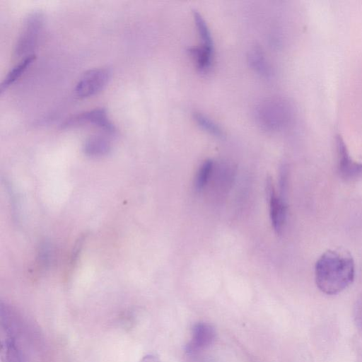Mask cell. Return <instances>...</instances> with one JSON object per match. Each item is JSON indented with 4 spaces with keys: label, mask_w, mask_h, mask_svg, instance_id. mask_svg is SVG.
<instances>
[{
    "label": "cell",
    "mask_w": 362,
    "mask_h": 362,
    "mask_svg": "<svg viewBox=\"0 0 362 362\" xmlns=\"http://www.w3.org/2000/svg\"><path fill=\"white\" fill-rule=\"evenodd\" d=\"M35 59V54H30L21 59L16 65H15L7 74L5 78L1 84V93H2L14 83L30 66Z\"/></svg>",
    "instance_id": "8fae6325"
},
{
    "label": "cell",
    "mask_w": 362,
    "mask_h": 362,
    "mask_svg": "<svg viewBox=\"0 0 362 362\" xmlns=\"http://www.w3.org/2000/svg\"><path fill=\"white\" fill-rule=\"evenodd\" d=\"M188 52L192 56L200 72L206 73L210 70L213 62L214 49L200 45L189 48Z\"/></svg>",
    "instance_id": "30bf717a"
},
{
    "label": "cell",
    "mask_w": 362,
    "mask_h": 362,
    "mask_svg": "<svg viewBox=\"0 0 362 362\" xmlns=\"http://www.w3.org/2000/svg\"><path fill=\"white\" fill-rule=\"evenodd\" d=\"M44 22L43 14L40 11H34L26 18L22 33L17 41L15 53L18 57H25L33 54Z\"/></svg>",
    "instance_id": "7a4b0ae2"
},
{
    "label": "cell",
    "mask_w": 362,
    "mask_h": 362,
    "mask_svg": "<svg viewBox=\"0 0 362 362\" xmlns=\"http://www.w3.org/2000/svg\"><path fill=\"white\" fill-rule=\"evenodd\" d=\"M216 337L214 326L207 322L196 323L192 332V337L186 346L189 354H194L211 346Z\"/></svg>",
    "instance_id": "8992f818"
},
{
    "label": "cell",
    "mask_w": 362,
    "mask_h": 362,
    "mask_svg": "<svg viewBox=\"0 0 362 362\" xmlns=\"http://www.w3.org/2000/svg\"><path fill=\"white\" fill-rule=\"evenodd\" d=\"M193 18L197 27L202 45L214 49V41L209 28L202 16L197 11H193Z\"/></svg>",
    "instance_id": "7c38bea8"
},
{
    "label": "cell",
    "mask_w": 362,
    "mask_h": 362,
    "mask_svg": "<svg viewBox=\"0 0 362 362\" xmlns=\"http://www.w3.org/2000/svg\"><path fill=\"white\" fill-rule=\"evenodd\" d=\"M110 150V141L104 136H90L83 144L84 153L90 157L103 156L107 154Z\"/></svg>",
    "instance_id": "9c48e42d"
},
{
    "label": "cell",
    "mask_w": 362,
    "mask_h": 362,
    "mask_svg": "<svg viewBox=\"0 0 362 362\" xmlns=\"http://www.w3.org/2000/svg\"><path fill=\"white\" fill-rule=\"evenodd\" d=\"M214 168L211 160H205L200 166L195 181V187L197 190L202 189L207 183Z\"/></svg>",
    "instance_id": "9a60e30c"
},
{
    "label": "cell",
    "mask_w": 362,
    "mask_h": 362,
    "mask_svg": "<svg viewBox=\"0 0 362 362\" xmlns=\"http://www.w3.org/2000/svg\"><path fill=\"white\" fill-rule=\"evenodd\" d=\"M193 118L200 128L204 131L217 137L222 136L223 132L221 127L204 114L196 112L193 115Z\"/></svg>",
    "instance_id": "4fadbf2b"
},
{
    "label": "cell",
    "mask_w": 362,
    "mask_h": 362,
    "mask_svg": "<svg viewBox=\"0 0 362 362\" xmlns=\"http://www.w3.org/2000/svg\"><path fill=\"white\" fill-rule=\"evenodd\" d=\"M139 362H160V361L156 356L149 354L144 356Z\"/></svg>",
    "instance_id": "2e32d148"
},
{
    "label": "cell",
    "mask_w": 362,
    "mask_h": 362,
    "mask_svg": "<svg viewBox=\"0 0 362 362\" xmlns=\"http://www.w3.org/2000/svg\"><path fill=\"white\" fill-rule=\"evenodd\" d=\"M111 75L110 70L107 68H97L86 71L76 86V95L85 98L96 95L106 86Z\"/></svg>",
    "instance_id": "3957f363"
},
{
    "label": "cell",
    "mask_w": 362,
    "mask_h": 362,
    "mask_svg": "<svg viewBox=\"0 0 362 362\" xmlns=\"http://www.w3.org/2000/svg\"><path fill=\"white\" fill-rule=\"evenodd\" d=\"M335 144L337 170L339 176L346 181L361 177L362 163H358L351 159L346 144L339 135L336 136Z\"/></svg>",
    "instance_id": "5b68a950"
},
{
    "label": "cell",
    "mask_w": 362,
    "mask_h": 362,
    "mask_svg": "<svg viewBox=\"0 0 362 362\" xmlns=\"http://www.w3.org/2000/svg\"><path fill=\"white\" fill-rule=\"evenodd\" d=\"M249 57L251 66L257 72L264 76L269 74L267 62L260 49L258 48L252 49Z\"/></svg>",
    "instance_id": "5bb4252c"
},
{
    "label": "cell",
    "mask_w": 362,
    "mask_h": 362,
    "mask_svg": "<svg viewBox=\"0 0 362 362\" xmlns=\"http://www.w3.org/2000/svg\"><path fill=\"white\" fill-rule=\"evenodd\" d=\"M315 277L316 285L322 293H341L355 277V264L351 253L344 248L325 251L315 263Z\"/></svg>",
    "instance_id": "6da1fadb"
},
{
    "label": "cell",
    "mask_w": 362,
    "mask_h": 362,
    "mask_svg": "<svg viewBox=\"0 0 362 362\" xmlns=\"http://www.w3.org/2000/svg\"><path fill=\"white\" fill-rule=\"evenodd\" d=\"M267 194L269 204L272 225L276 233H281L286 218V206L284 199L276 193L272 180L267 179Z\"/></svg>",
    "instance_id": "52a82bcc"
},
{
    "label": "cell",
    "mask_w": 362,
    "mask_h": 362,
    "mask_svg": "<svg viewBox=\"0 0 362 362\" xmlns=\"http://www.w3.org/2000/svg\"><path fill=\"white\" fill-rule=\"evenodd\" d=\"M20 339L13 335L3 334L0 345L1 362H28V356Z\"/></svg>",
    "instance_id": "ba28073f"
},
{
    "label": "cell",
    "mask_w": 362,
    "mask_h": 362,
    "mask_svg": "<svg viewBox=\"0 0 362 362\" xmlns=\"http://www.w3.org/2000/svg\"><path fill=\"white\" fill-rule=\"evenodd\" d=\"M83 124L94 125L108 134H114L116 132L114 124L108 117L106 110L102 107L76 115L67 119L63 126L64 127H71Z\"/></svg>",
    "instance_id": "277c9868"
}]
</instances>
